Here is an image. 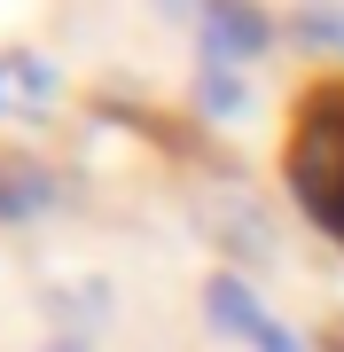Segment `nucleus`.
<instances>
[{
	"label": "nucleus",
	"mask_w": 344,
	"mask_h": 352,
	"mask_svg": "<svg viewBox=\"0 0 344 352\" xmlns=\"http://www.w3.org/2000/svg\"><path fill=\"white\" fill-rule=\"evenodd\" d=\"M47 305H55V314H71V321H102L117 298H110L102 274H63V282H47Z\"/></svg>",
	"instance_id": "nucleus-8"
},
{
	"label": "nucleus",
	"mask_w": 344,
	"mask_h": 352,
	"mask_svg": "<svg viewBox=\"0 0 344 352\" xmlns=\"http://www.w3.org/2000/svg\"><path fill=\"white\" fill-rule=\"evenodd\" d=\"M196 118H211V126H235V118H251V78L242 71H219V63H204L196 71Z\"/></svg>",
	"instance_id": "nucleus-6"
},
{
	"label": "nucleus",
	"mask_w": 344,
	"mask_h": 352,
	"mask_svg": "<svg viewBox=\"0 0 344 352\" xmlns=\"http://www.w3.org/2000/svg\"><path fill=\"white\" fill-rule=\"evenodd\" d=\"M39 352H94V344H87V337H47Z\"/></svg>",
	"instance_id": "nucleus-10"
},
{
	"label": "nucleus",
	"mask_w": 344,
	"mask_h": 352,
	"mask_svg": "<svg viewBox=\"0 0 344 352\" xmlns=\"http://www.w3.org/2000/svg\"><path fill=\"white\" fill-rule=\"evenodd\" d=\"M63 110V71L39 47H0V118L8 126H55Z\"/></svg>",
	"instance_id": "nucleus-4"
},
{
	"label": "nucleus",
	"mask_w": 344,
	"mask_h": 352,
	"mask_svg": "<svg viewBox=\"0 0 344 352\" xmlns=\"http://www.w3.org/2000/svg\"><path fill=\"white\" fill-rule=\"evenodd\" d=\"M204 314H211V329H227V337H242L251 352H313L306 337H297L282 314H266V298L251 289V274H211V289H204Z\"/></svg>",
	"instance_id": "nucleus-2"
},
{
	"label": "nucleus",
	"mask_w": 344,
	"mask_h": 352,
	"mask_svg": "<svg viewBox=\"0 0 344 352\" xmlns=\"http://www.w3.org/2000/svg\"><path fill=\"white\" fill-rule=\"evenodd\" d=\"M196 32H204V63H219V71H251L258 55H274V39H282L258 0H211Z\"/></svg>",
	"instance_id": "nucleus-3"
},
{
	"label": "nucleus",
	"mask_w": 344,
	"mask_h": 352,
	"mask_svg": "<svg viewBox=\"0 0 344 352\" xmlns=\"http://www.w3.org/2000/svg\"><path fill=\"white\" fill-rule=\"evenodd\" d=\"M196 219H204V235L227 251V274H251V266H266L282 251V235H274V212L258 204V188L242 173H211V180H196Z\"/></svg>",
	"instance_id": "nucleus-1"
},
{
	"label": "nucleus",
	"mask_w": 344,
	"mask_h": 352,
	"mask_svg": "<svg viewBox=\"0 0 344 352\" xmlns=\"http://www.w3.org/2000/svg\"><path fill=\"white\" fill-rule=\"evenodd\" d=\"M336 235H344V219H336Z\"/></svg>",
	"instance_id": "nucleus-11"
},
{
	"label": "nucleus",
	"mask_w": 344,
	"mask_h": 352,
	"mask_svg": "<svg viewBox=\"0 0 344 352\" xmlns=\"http://www.w3.org/2000/svg\"><path fill=\"white\" fill-rule=\"evenodd\" d=\"M290 39L306 55H344V8L336 0H306V8L290 16Z\"/></svg>",
	"instance_id": "nucleus-7"
},
{
	"label": "nucleus",
	"mask_w": 344,
	"mask_h": 352,
	"mask_svg": "<svg viewBox=\"0 0 344 352\" xmlns=\"http://www.w3.org/2000/svg\"><path fill=\"white\" fill-rule=\"evenodd\" d=\"M211 0H157V16H172V24H204Z\"/></svg>",
	"instance_id": "nucleus-9"
},
{
	"label": "nucleus",
	"mask_w": 344,
	"mask_h": 352,
	"mask_svg": "<svg viewBox=\"0 0 344 352\" xmlns=\"http://www.w3.org/2000/svg\"><path fill=\"white\" fill-rule=\"evenodd\" d=\"M55 196H63L55 164H39V157H24V149H0V219H8V227L55 212Z\"/></svg>",
	"instance_id": "nucleus-5"
}]
</instances>
